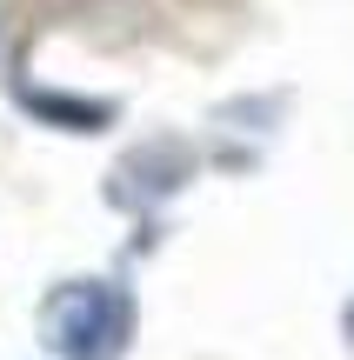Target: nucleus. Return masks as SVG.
I'll return each instance as SVG.
<instances>
[{"instance_id": "f257e3e1", "label": "nucleus", "mask_w": 354, "mask_h": 360, "mask_svg": "<svg viewBox=\"0 0 354 360\" xmlns=\"http://www.w3.org/2000/svg\"><path fill=\"white\" fill-rule=\"evenodd\" d=\"M40 334L53 360H120L134 334V300L114 281H67L40 307Z\"/></svg>"}, {"instance_id": "f03ea898", "label": "nucleus", "mask_w": 354, "mask_h": 360, "mask_svg": "<svg viewBox=\"0 0 354 360\" xmlns=\"http://www.w3.org/2000/svg\"><path fill=\"white\" fill-rule=\"evenodd\" d=\"M348 340H354V300H348Z\"/></svg>"}]
</instances>
